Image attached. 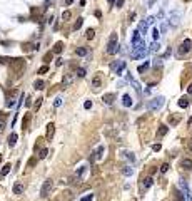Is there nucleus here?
I'll return each instance as SVG.
<instances>
[{"instance_id":"5fc2aeb1","label":"nucleus","mask_w":192,"mask_h":201,"mask_svg":"<svg viewBox=\"0 0 192 201\" xmlns=\"http://www.w3.org/2000/svg\"><path fill=\"white\" fill-rule=\"evenodd\" d=\"M187 92H189V94H191V96H192V84H191V86H189V87H187Z\"/></svg>"},{"instance_id":"6e6d98bb","label":"nucleus","mask_w":192,"mask_h":201,"mask_svg":"<svg viewBox=\"0 0 192 201\" xmlns=\"http://www.w3.org/2000/svg\"><path fill=\"white\" fill-rule=\"evenodd\" d=\"M73 3V0H65V5H72Z\"/></svg>"},{"instance_id":"a18cd8bd","label":"nucleus","mask_w":192,"mask_h":201,"mask_svg":"<svg viewBox=\"0 0 192 201\" xmlns=\"http://www.w3.org/2000/svg\"><path fill=\"white\" fill-rule=\"evenodd\" d=\"M125 156L132 161V163H135V156H134V153H125Z\"/></svg>"},{"instance_id":"4be33fe9","label":"nucleus","mask_w":192,"mask_h":201,"mask_svg":"<svg viewBox=\"0 0 192 201\" xmlns=\"http://www.w3.org/2000/svg\"><path fill=\"white\" fill-rule=\"evenodd\" d=\"M44 87H45V82H44L42 79H37L35 82H33V89H37V91H42Z\"/></svg>"},{"instance_id":"5701e85b","label":"nucleus","mask_w":192,"mask_h":201,"mask_svg":"<svg viewBox=\"0 0 192 201\" xmlns=\"http://www.w3.org/2000/svg\"><path fill=\"white\" fill-rule=\"evenodd\" d=\"M62 50H64V42H60V40H59V42L53 45V50H52V52L53 54H60Z\"/></svg>"},{"instance_id":"a878e982","label":"nucleus","mask_w":192,"mask_h":201,"mask_svg":"<svg viewBox=\"0 0 192 201\" xmlns=\"http://www.w3.org/2000/svg\"><path fill=\"white\" fill-rule=\"evenodd\" d=\"M122 174H124V176H132L134 169L130 166H124V168H122Z\"/></svg>"},{"instance_id":"79ce46f5","label":"nucleus","mask_w":192,"mask_h":201,"mask_svg":"<svg viewBox=\"0 0 192 201\" xmlns=\"http://www.w3.org/2000/svg\"><path fill=\"white\" fill-rule=\"evenodd\" d=\"M53 106H55V107H60V106H62V99H60V97H57V99L53 100Z\"/></svg>"},{"instance_id":"c03bdc74","label":"nucleus","mask_w":192,"mask_h":201,"mask_svg":"<svg viewBox=\"0 0 192 201\" xmlns=\"http://www.w3.org/2000/svg\"><path fill=\"white\" fill-rule=\"evenodd\" d=\"M150 50H152V52H157V50H159V44H157V42H154L152 47H150Z\"/></svg>"},{"instance_id":"0eeeda50","label":"nucleus","mask_w":192,"mask_h":201,"mask_svg":"<svg viewBox=\"0 0 192 201\" xmlns=\"http://www.w3.org/2000/svg\"><path fill=\"white\" fill-rule=\"evenodd\" d=\"M17 94H19V91H17V89H13L12 92L7 96V100H5V106H7V107L15 106V97H17Z\"/></svg>"},{"instance_id":"3c124183","label":"nucleus","mask_w":192,"mask_h":201,"mask_svg":"<svg viewBox=\"0 0 192 201\" xmlns=\"http://www.w3.org/2000/svg\"><path fill=\"white\" fill-rule=\"evenodd\" d=\"M122 5H124V0H119V2H115V7H117V8H120Z\"/></svg>"},{"instance_id":"f8f14e48","label":"nucleus","mask_w":192,"mask_h":201,"mask_svg":"<svg viewBox=\"0 0 192 201\" xmlns=\"http://www.w3.org/2000/svg\"><path fill=\"white\" fill-rule=\"evenodd\" d=\"M94 153H95V159L100 161L102 158H104V153H105V146H102V144H100V146L97 147V149H95Z\"/></svg>"},{"instance_id":"aec40b11","label":"nucleus","mask_w":192,"mask_h":201,"mask_svg":"<svg viewBox=\"0 0 192 201\" xmlns=\"http://www.w3.org/2000/svg\"><path fill=\"white\" fill-rule=\"evenodd\" d=\"M189 104H191V100H189V97L187 96H184V97H180L179 99V107H189Z\"/></svg>"},{"instance_id":"2eb2a0df","label":"nucleus","mask_w":192,"mask_h":201,"mask_svg":"<svg viewBox=\"0 0 192 201\" xmlns=\"http://www.w3.org/2000/svg\"><path fill=\"white\" fill-rule=\"evenodd\" d=\"M140 35H142V34H140L139 30H135V32H134V35H132V47L139 45L140 42H142V40H140Z\"/></svg>"},{"instance_id":"39448f33","label":"nucleus","mask_w":192,"mask_h":201,"mask_svg":"<svg viewBox=\"0 0 192 201\" xmlns=\"http://www.w3.org/2000/svg\"><path fill=\"white\" fill-rule=\"evenodd\" d=\"M146 54H147V49H146V44H144V40H142L139 45H135V47H134L132 57H134V59H139V57H144Z\"/></svg>"},{"instance_id":"13d9d810","label":"nucleus","mask_w":192,"mask_h":201,"mask_svg":"<svg viewBox=\"0 0 192 201\" xmlns=\"http://www.w3.org/2000/svg\"><path fill=\"white\" fill-rule=\"evenodd\" d=\"M189 147H191V149H192V139L189 141Z\"/></svg>"},{"instance_id":"58836bf2","label":"nucleus","mask_w":192,"mask_h":201,"mask_svg":"<svg viewBox=\"0 0 192 201\" xmlns=\"http://www.w3.org/2000/svg\"><path fill=\"white\" fill-rule=\"evenodd\" d=\"M64 196H65V200H72V198H73V193L67 189V191H64Z\"/></svg>"},{"instance_id":"4c0bfd02","label":"nucleus","mask_w":192,"mask_h":201,"mask_svg":"<svg viewBox=\"0 0 192 201\" xmlns=\"http://www.w3.org/2000/svg\"><path fill=\"white\" fill-rule=\"evenodd\" d=\"M77 75H79V77H85V69H84V67H79V69H77Z\"/></svg>"},{"instance_id":"680f3d73","label":"nucleus","mask_w":192,"mask_h":201,"mask_svg":"<svg viewBox=\"0 0 192 201\" xmlns=\"http://www.w3.org/2000/svg\"><path fill=\"white\" fill-rule=\"evenodd\" d=\"M174 201H179V200H175V198H174Z\"/></svg>"},{"instance_id":"b1692460","label":"nucleus","mask_w":192,"mask_h":201,"mask_svg":"<svg viewBox=\"0 0 192 201\" xmlns=\"http://www.w3.org/2000/svg\"><path fill=\"white\" fill-rule=\"evenodd\" d=\"M17 139H19V136L15 133H12L10 136H8V146H15V142H17Z\"/></svg>"},{"instance_id":"603ef678","label":"nucleus","mask_w":192,"mask_h":201,"mask_svg":"<svg viewBox=\"0 0 192 201\" xmlns=\"http://www.w3.org/2000/svg\"><path fill=\"white\" fill-rule=\"evenodd\" d=\"M152 149H154V151H160V144H154Z\"/></svg>"},{"instance_id":"e433bc0d","label":"nucleus","mask_w":192,"mask_h":201,"mask_svg":"<svg viewBox=\"0 0 192 201\" xmlns=\"http://www.w3.org/2000/svg\"><path fill=\"white\" fill-rule=\"evenodd\" d=\"M169 122H171V124H174V126H175V124L179 122V116H171V117H169Z\"/></svg>"},{"instance_id":"052dcab7","label":"nucleus","mask_w":192,"mask_h":201,"mask_svg":"<svg viewBox=\"0 0 192 201\" xmlns=\"http://www.w3.org/2000/svg\"><path fill=\"white\" fill-rule=\"evenodd\" d=\"M2 159H3V156H2V154H0V164H2Z\"/></svg>"},{"instance_id":"f3484780","label":"nucleus","mask_w":192,"mask_h":201,"mask_svg":"<svg viewBox=\"0 0 192 201\" xmlns=\"http://www.w3.org/2000/svg\"><path fill=\"white\" fill-rule=\"evenodd\" d=\"M152 183H154V179L150 176H149V178H144V179H142V188H144V189H149V188L152 186Z\"/></svg>"},{"instance_id":"bf43d9fd","label":"nucleus","mask_w":192,"mask_h":201,"mask_svg":"<svg viewBox=\"0 0 192 201\" xmlns=\"http://www.w3.org/2000/svg\"><path fill=\"white\" fill-rule=\"evenodd\" d=\"M189 126H192V117H191V119H189Z\"/></svg>"},{"instance_id":"8fccbe9b","label":"nucleus","mask_w":192,"mask_h":201,"mask_svg":"<svg viewBox=\"0 0 192 201\" xmlns=\"http://www.w3.org/2000/svg\"><path fill=\"white\" fill-rule=\"evenodd\" d=\"M25 106H27V107H30V106H32V99H30V97H27V100H25Z\"/></svg>"},{"instance_id":"bb28decb","label":"nucleus","mask_w":192,"mask_h":201,"mask_svg":"<svg viewBox=\"0 0 192 201\" xmlns=\"http://www.w3.org/2000/svg\"><path fill=\"white\" fill-rule=\"evenodd\" d=\"M167 131H169V127L162 124V126L159 127V131H157V136H159V137H162V136H166V134H167Z\"/></svg>"},{"instance_id":"412c9836","label":"nucleus","mask_w":192,"mask_h":201,"mask_svg":"<svg viewBox=\"0 0 192 201\" xmlns=\"http://www.w3.org/2000/svg\"><path fill=\"white\" fill-rule=\"evenodd\" d=\"M24 193V184L22 183H15L13 184V194H22Z\"/></svg>"},{"instance_id":"c85d7f7f","label":"nucleus","mask_w":192,"mask_h":201,"mask_svg":"<svg viewBox=\"0 0 192 201\" xmlns=\"http://www.w3.org/2000/svg\"><path fill=\"white\" fill-rule=\"evenodd\" d=\"M149 66H150L149 62H144L142 66H139V67H137V72H139V74H144V72L147 70V69H149Z\"/></svg>"},{"instance_id":"2f4dec72","label":"nucleus","mask_w":192,"mask_h":201,"mask_svg":"<svg viewBox=\"0 0 192 201\" xmlns=\"http://www.w3.org/2000/svg\"><path fill=\"white\" fill-rule=\"evenodd\" d=\"M82 24H84V19L80 17V19H77V22L73 24V30H79L80 27H82Z\"/></svg>"},{"instance_id":"6ab92c4d","label":"nucleus","mask_w":192,"mask_h":201,"mask_svg":"<svg viewBox=\"0 0 192 201\" xmlns=\"http://www.w3.org/2000/svg\"><path fill=\"white\" fill-rule=\"evenodd\" d=\"M10 163H7V164H3V168H2V171H0V178H5L7 174L10 173Z\"/></svg>"},{"instance_id":"49530a36","label":"nucleus","mask_w":192,"mask_h":201,"mask_svg":"<svg viewBox=\"0 0 192 201\" xmlns=\"http://www.w3.org/2000/svg\"><path fill=\"white\" fill-rule=\"evenodd\" d=\"M47 70H49V67H47V66H42V67L39 69V74H45Z\"/></svg>"},{"instance_id":"7c9ffc66","label":"nucleus","mask_w":192,"mask_h":201,"mask_svg":"<svg viewBox=\"0 0 192 201\" xmlns=\"http://www.w3.org/2000/svg\"><path fill=\"white\" fill-rule=\"evenodd\" d=\"M147 25H149V24H147V20H146V22H142V24L139 25V32L140 34H146L147 32Z\"/></svg>"},{"instance_id":"cd10ccee","label":"nucleus","mask_w":192,"mask_h":201,"mask_svg":"<svg viewBox=\"0 0 192 201\" xmlns=\"http://www.w3.org/2000/svg\"><path fill=\"white\" fill-rule=\"evenodd\" d=\"M75 54H77L79 57H84V55H87V54H89V50H87L85 47H79V49L75 50Z\"/></svg>"},{"instance_id":"1a4fd4ad","label":"nucleus","mask_w":192,"mask_h":201,"mask_svg":"<svg viewBox=\"0 0 192 201\" xmlns=\"http://www.w3.org/2000/svg\"><path fill=\"white\" fill-rule=\"evenodd\" d=\"M72 82H73V75H72V74H65V75H64V79H62V87L65 89V87H69Z\"/></svg>"},{"instance_id":"c756f323","label":"nucleus","mask_w":192,"mask_h":201,"mask_svg":"<svg viewBox=\"0 0 192 201\" xmlns=\"http://www.w3.org/2000/svg\"><path fill=\"white\" fill-rule=\"evenodd\" d=\"M85 37L89 40H92L94 37H95V30H94V29H87V32H85Z\"/></svg>"},{"instance_id":"09e8293b","label":"nucleus","mask_w":192,"mask_h":201,"mask_svg":"<svg viewBox=\"0 0 192 201\" xmlns=\"http://www.w3.org/2000/svg\"><path fill=\"white\" fill-rule=\"evenodd\" d=\"M35 161H37V159H35V158H32V159H28V168H32L33 164H35Z\"/></svg>"},{"instance_id":"4d7b16f0","label":"nucleus","mask_w":192,"mask_h":201,"mask_svg":"<svg viewBox=\"0 0 192 201\" xmlns=\"http://www.w3.org/2000/svg\"><path fill=\"white\" fill-rule=\"evenodd\" d=\"M107 2H109L110 5H114V3H115V0H107Z\"/></svg>"},{"instance_id":"c9c22d12","label":"nucleus","mask_w":192,"mask_h":201,"mask_svg":"<svg viewBox=\"0 0 192 201\" xmlns=\"http://www.w3.org/2000/svg\"><path fill=\"white\" fill-rule=\"evenodd\" d=\"M53 57V52H47L45 55H44V62H50Z\"/></svg>"},{"instance_id":"72a5a7b5","label":"nucleus","mask_w":192,"mask_h":201,"mask_svg":"<svg viewBox=\"0 0 192 201\" xmlns=\"http://www.w3.org/2000/svg\"><path fill=\"white\" fill-rule=\"evenodd\" d=\"M94 198H95V196L90 193V194H85V196H82V198H80V201H94Z\"/></svg>"},{"instance_id":"393cba45","label":"nucleus","mask_w":192,"mask_h":201,"mask_svg":"<svg viewBox=\"0 0 192 201\" xmlns=\"http://www.w3.org/2000/svg\"><path fill=\"white\" fill-rule=\"evenodd\" d=\"M171 25H179V13H172L171 15Z\"/></svg>"},{"instance_id":"de8ad7c7","label":"nucleus","mask_w":192,"mask_h":201,"mask_svg":"<svg viewBox=\"0 0 192 201\" xmlns=\"http://www.w3.org/2000/svg\"><path fill=\"white\" fill-rule=\"evenodd\" d=\"M84 107H85V109H90V107H92V100H85V102H84Z\"/></svg>"},{"instance_id":"9d476101","label":"nucleus","mask_w":192,"mask_h":201,"mask_svg":"<svg viewBox=\"0 0 192 201\" xmlns=\"http://www.w3.org/2000/svg\"><path fill=\"white\" fill-rule=\"evenodd\" d=\"M53 133H55V124L53 122H50V124H47V133H45V137L49 141L53 137Z\"/></svg>"},{"instance_id":"a19ab883","label":"nucleus","mask_w":192,"mask_h":201,"mask_svg":"<svg viewBox=\"0 0 192 201\" xmlns=\"http://www.w3.org/2000/svg\"><path fill=\"white\" fill-rule=\"evenodd\" d=\"M159 35H160L159 30H157V29H154V30H152V37H154V40H157V39H159Z\"/></svg>"},{"instance_id":"f257e3e1","label":"nucleus","mask_w":192,"mask_h":201,"mask_svg":"<svg viewBox=\"0 0 192 201\" xmlns=\"http://www.w3.org/2000/svg\"><path fill=\"white\" fill-rule=\"evenodd\" d=\"M10 67H12V70L15 72V77L19 79L20 75H22V72H24V69H25V60L24 59H13Z\"/></svg>"},{"instance_id":"ddd939ff","label":"nucleus","mask_w":192,"mask_h":201,"mask_svg":"<svg viewBox=\"0 0 192 201\" xmlns=\"http://www.w3.org/2000/svg\"><path fill=\"white\" fill-rule=\"evenodd\" d=\"M180 166L184 168L186 171H192V159H189V158H184V159L180 161Z\"/></svg>"},{"instance_id":"20e7f679","label":"nucleus","mask_w":192,"mask_h":201,"mask_svg":"<svg viewBox=\"0 0 192 201\" xmlns=\"http://www.w3.org/2000/svg\"><path fill=\"white\" fill-rule=\"evenodd\" d=\"M52 189H53V179H45L44 184H42V189H40V196L47 198L49 194L52 193Z\"/></svg>"},{"instance_id":"dca6fc26","label":"nucleus","mask_w":192,"mask_h":201,"mask_svg":"<svg viewBox=\"0 0 192 201\" xmlns=\"http://www.w3.org/2000/svg\"><path fill=\"white\" fill-rule=\"evenodd\" d=\"M100 84H102V80H100V75H95V77H94V80H92V89H94V91H99Z\"/></svg>"},{"instance_id":"864d4df0","label":"nucleus","mask_w":192,"mask_h":201,"mask_svg":"<svg viewBox=\"0 0 192 201\" xmlns=\"http://www.w3.org/2000/svg\"><path fill=\"white\" fill-rule=\"evenodd\" d=\"M55 66H57V67H60V66H62V59H57V62H55Z\"/></svg>"},{"instance_id":"a211bd4d","label":"nucleus","mask_w":192,"mask_h":201,"mask_svg":"<svg viewBox=\"0 0 192 201\" xmlns=\"http://www.w3.org/2000/svg\"><path fill=\"white\" fill-rule=\"evenodd\" d=\"M122 104L125 107H130L132 106V97L129 96V94H124V97H122Z\"/></svg>"},{"instance_id":"ea45409f","label":"nucleus","mask_w":192,"mask_h":201,"mask_svg":"<svg viewBox=\"0 0 192 201\" xmlns=\"http://www.w3.org/2000/svg\"><path fill=\"white\" fill-rule=\"evenodd\" d=\"M167 171H169V163H164L160 166V173H167Z\"/></svg>"},{"instance_id":"4468645a","label":"nucleus","mask_w":192,"mask_h":201,"mask_svg":"<svg viewBox=\"0 0 192 201\" xmlns=\"http://www.w3.org/2000/svg\"><path fill=\"white\" fill-rule=\"evenodd\" d=\"M114 100H115V94H112V92L104 94V97H102V102H105V104H112Z\"/></svg>"},{"instance_id":"f03ea898","label":"nucleus","mask_w":192,"mask_h":201,"mask_svg":"<svg viewBox=\"0 0 192 201\" xmlns=\"http://www.w3.org/2000/svg\"><path fill=\"white\" fill-rule=\"evenodd\" d=\"M191 50H192V40L191 39H186L179 45V49H177V55H179V57H184V55H187Z\"/></svg>"},{"instance_id":"7ed1b4c3","label":"nucleus","mask_w":192,"mask_h":201,"mask_svg":"<svg viewBox=\"0 0 192 201\" xmlns=\"http://www.w3.org/2000/svg\"><path fill=\"white\" fill-rule=\"evenodd\" d=\"M119 49V44H117V34L112 32L110 34V39H109V44H107V54H115Z\"/></svg>"},{"instance_id":"6e6552de","label":"nucleus","mask_w":192,"mask_h":201,"mask_svg":"<svg viewBox=\"0 0 192 201\" xmlns=\"http://www.w3.org/2000/svg\"><path fill=\"white\" fill-rule=\"evenodd\" d=\"M112 69L114 70H115V74H122L124 72V69H125V62H124V60H119V62H114L112 64Z\"/></svg>"},{"instance_id":"423d86ee","label":"nucleus","mask_w":192,"mask_h":201,"mask_svg":"<svg viewBox=\"0 0 192 201\" xmlns=\"http://www.w3.org/2000/svg\"><path fill=\"white\" fill-rule=\"evenodd\" d=\"M162 104H164V97H155V99L149 100V104H147V106H149L150 111H155V109H160Z\"/></svg>"},{"instance_id":"473e14b6","label":"nucleus","mask_w":192,"mask_h":201,"mask_svg":"<svg viewBox=\"0 0 192 201\" xmlns=\"http://www.w3.org/2000/svg\"><path fill=\"white\" fill-rule=\"evenodd\" d=\"M47 154H49V149H45V147H42L39 153V158L40 159H44V158H47Z\"/></svg>"},{"instance_id":"9b49d317","label":"nucleus","mask_w":192,"mask_h":201,"mask_svg":"<svg viewBox=\"0 0 192 201\" xmlns=\"http://www.w3.org/2000/svg\"><path fill=\"white\" fill-rule=\"evenodd\" d=\"M24 52H32V50H39V44H24L22 45Z\"/></svg>"},{"instance_id":"37998d69","label":"nucleus","mask_w":192,"mask_h":201,"mask_svg":"<svg viewBox=\"0 0 192 201\" xmlns=\"http://www.w3.org/2000/svg\"><path fill=\"white\" fill-rule=\"evenodd\" d=\"M42 100H44V99H42V97H39V99H37V102L33 104V107H35V109H39V107L42 106Z\"/></svg>"},{"instance_id":"f704fd0d","label":"nucleus","mask_w":192,"mask_h":201,"mask_svg":"<svg viewBox=\"0 0 192 201\" xmlns=\"http://www.w3.org/2000/svg\"><path fill=\"white\" fill-rule=\"evenodd\" d=\"M70 17H72V13L69 12V10H65V12H62V20H64V22H65V20H69V19H70Z\"/></svg>"}]
</instances>
